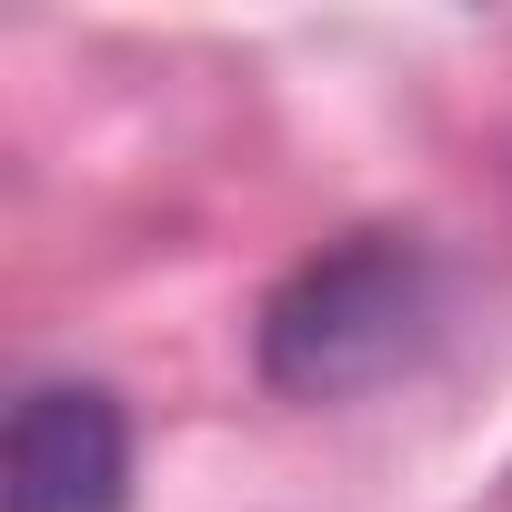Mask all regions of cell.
Returning <instances> with one entry per match:
<instances>
[{
	"label": "cell",
	"mask_w": 512,
	"mask_h": 512,
	"mask_svg": "<svg viewBox=\"0 0 512 512\" xmlns=\"http://www.w3.org/2000/svg\"><path fill=\"white\" fill-rule=\"evenodd\" d=\"M432 342V262L402 231H352L262 302V382L292 402H352Z\"/></svg>",
	"instance_id": "1"
},
{
	"label": "cell",
	"mask_w": 512,
	"mask_h": 512,
	"mask_svg": "<svg viewBox=\"0 0 512 512\" xmlns=\"http://www.w3.org/2000/svg\"><path fill=\"white\" fill-rule=\"evenodd\" d=\"M0 512H131V412L101 382H31L0 422Z\"/></svg>",
	"instance_id": "2"
}]
</instances>
